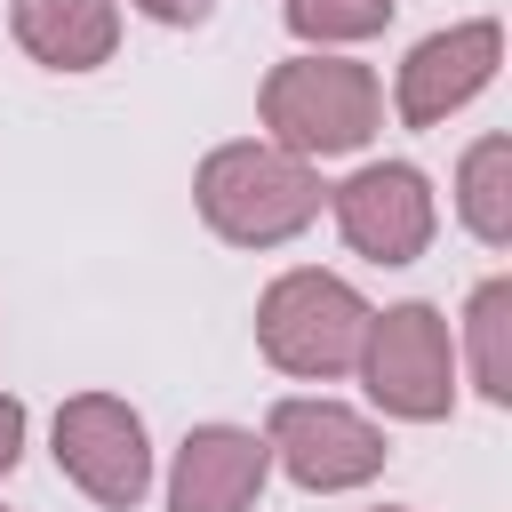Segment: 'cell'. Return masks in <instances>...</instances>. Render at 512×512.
Returning a JSON list of instances; mask_svg holds the SVG:
<instances>
[{"instance_id": "6da1fadb", "label": "cell", "mask_w": 512, "mask_h": 512, "mask_svg": "<svg viewBox=\"0 0 512 512\" xmlns=\"http://www.w3.org/2000/svg\"><path fill=\"white\" fill-rule=\"evenodd\" d=\"M320 200H328L320 168L296 160V152H280V144H264V136L216 144L192 168V208L232 248H280V240H296L320 216Z\"/></svg>"}, {"instance_id": "7a4b0ae2", "label": "cell", "mask_w": 512, "mask_h": 512, "mask_svg": "<svg viewBox=\"0 0 512 512\" xmlns=\"http://www.w3.org/2000/svg\"><path fill=\"white\" fill-rule=\"evenodd\" d=\"M256 120H264V144H280L296 160H336V152H360L384 128V88H376L368 64L304 48V56L264 72Z\"/></svg>"}, {"instance_id": "3957f363", "label": "cell", "mask_w": 512, "mask_h": 512, "mask_svg": "<svg viewBox=\"0 0 512 512\" xmlns=\"http://www.w3.org/2000/svg\"><path fill=\"white\" fill-rule=\"evenodd\" d=\"M360 336H368V296L320 264H296L256 296V352L280 376L328 384L360 360Z\"/></svg>"}, {"instance_id": "277c9868", "label": "cell", "mask_w": 512, "mask_h": 512, "mask_svg": "<svg viewBox=\"0 0 512 512\" xmlns=\"http://www.w3.org/2000/svg\"><path fill=\"white\" fill-rule=\"evenodd\" d=\"M360 384L384 416L400 424H440L456 408V336H448V312L440 304H384L368 312V336H360Z\"/></svg>"}, {"instance_id": "5b68a950", "label": "cell", "mask_w": 512, "mask_h": 512, "mask_svg": "<svg viewBox=\"0 0 512 512\" xmlns=\"http://www.w3.org/2000/svg\"><path fill=\"white\" fill-rule=\"evenodd\" d=\"M48 448H56V472L104 512H136L144 488H152V440H144V416L120 392H72L56 408Z\"/></svg>"}, {"instance_id": "8992f818", "label": "cell", "mask_w": 512, "mask_h": 512, "mask_svg": "<svg viewBox=\"0 0 512 512\" xmlns=\"http://www.w3.org/2000/svg\"><path fill=\"white\" fill-rule=\"evenodd\" d=\"M264 448H272V464H280L296 488H312V496L368 488V480L384 472V456H392L384 432H376L360 408H344V400H304V392L272 400Z\"/></svg>"}, {"instance_id": "52a82bcc", "label": "cell", "mask_w": 512, "mask_h": 512, "mask_svg": "<svg viewBox=\"0 0 512 512\" xmlns=\"http://www.w3.org/2000/svg\"><path fill=\"white\" fill-rule=\"evenodd\" d=\"M328 208H336L344 248L368 256V264H416V256L432 248V232H440V200H432L424 168H408V160H368V168H352V176L328 192Z\"/></svg>"}, {"instance_id": "ba28073f", "label": "cell", "mask_w": 512, "mask_h": 512, "mask_svg": "<svg viewBox=\"0 0 512 512\" xmlns=\"http://www.w3.org/2000/svg\"><path fill=\"white\" fill-rule=\"evenodd\" d=\"M504 64V24L496 16H464L448 32H424L408 56H400V88H392V112L408 128H440L448 112H464Z\"/></svg>"}, {"instance_id": "9c48e42d", "label": "cell", "mask_w": 512, "mask_h": 512, "mask_svg": "<svg viewBox=\"0 0 512 512\" xmlns=\"http://www.w3.org/2000/svg\"><path fill=\"white\" fill-rule=\"evenodd\" d=\"M272 480V448L248 424H192L168 464V512H248Z\"/></svg>"}, {"instance_id": "30bf717a", "label": "cell", "mask_w": 512, "mask_h": 512, "mask_svg": "<svg viewBox=\"0 0 512 512\" xmlns=\"http://www.w3.org/2000/svg\"><path fill=\"white\" fill-rule=\"evenodd\" d=\"M16 48L48 72H96L120 48V0H16Z\"/></svg>"}, {"instance_id": "8fae6325", "label": "cell", "mask_w": 512, "mask_h": 512, "mask_svg": "<svg viewBox=\"0 0 512 512\" xmlns=\"http://www.w3.org/2000/svg\"><path fill=\"white\" fill-rule=\"evenodd\" d=\"M456 368H472V384H480V400H488V408H512V280H504V272L472 288Z\"/></svg>"}, {"instance_id": "7c38bea8", "label": "cell", "mask_w": 512, "mask_h": 512, "mask_svg": "<svg viewBox=\"0 0 512 512\" xmlns=\"http://www.w3.org/2000/svg\"><path fill=\"white\" fill-rule=\"evenodd\" d=\"M456 216L480 248H512V136H480L456 160Z\"/></svg>"}, {"instance_id": "4fadbf2b", "label": "cell", "mask_w": 512, "mask_h": 512, "mask_svg": "<svg viewBox=\"0 0 512 512\" xmlns=\"http://www.w3.org/2000/svg\"><path fill=\"white\" fill-rule=\"evenodd\" d=\"M392 8L400 0H288L280 16H288V32L304 40V48H352V40H376L384 24H392Z\"/></svg>"}, {"instance_id": "5bb4252c", "label": "cell", "mask_w": 512, "mask_h": 512, "mask_svg": "<svg viewBox=\"0 0 512 512\" xmlns=\"http://www.w3.org/2000/svg\"><path fill=\"white\" fill-rule=\"evenodd\" d=\"M24 424H32V416H24V400H16V392H0V480H8V472H16V456H24Z\"/></svg>"}, {"instance_id": "9a60e30c", "label": "cell", "mask_w": 512, "mask_h": 512, "mask_svg": "<svg viewBox=\"0 0 512 512\" xmlns=\"http://www.w3.org/2000/svg\"><path fill=\"white\" fill-rule=\"evenodd\" d=\"M136 16H152V24H200L216 0H128Z\"/></svg>"}, {"instance_id": "2e32d148", "label": "cell", "mask_w": 512, "mask_h": 512, "mask_svg": "<svg viewBox=\"0 0 512 512\" xmlns=\"http://www.w3.org/2000/svg\"><path fill=\"white\" fill-rule=\"evenodd\" d=\"M376 512H408V504H376Z\"/></svg>"}]
</instances>
